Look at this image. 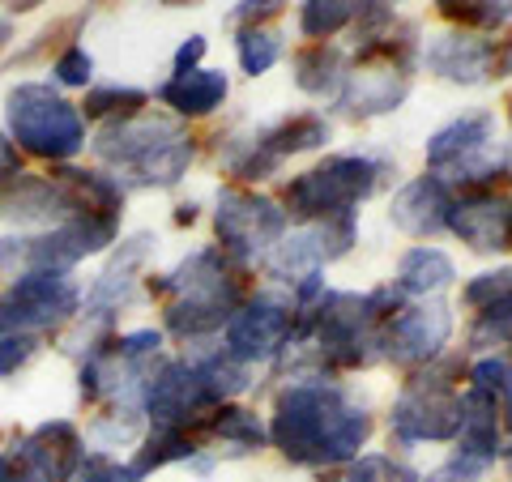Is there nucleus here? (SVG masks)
<instances>
[{"label":"nucleus","mask_w":512,"mask_h":482,"mask_svg":"<svg viewBox=\"0 0 512 482\" xmlns=\"http://www.w3.org/2000/svg\"><path fill=\"white\" fill-rule=\"evenodd\" d=\"M141 295L158 303L163 329L175 342H214L248 299V269L235 265L218 244L192 248L163 273H146Z\"/></svg>","instance_id":"obj_1"},{"label":"nucleus","mask_w":512,"mask_h":482,"mask_svg":"<svg viewBox=\"0 0 512 482\" xmlns=\"http://www.w3.org/2000/svg\"><path fill=\"white\" fill-rule=\"evenodd\" d=\"M372 436V414L350 401L333 380H295L278 393L269 440L295 465H342L355 461Z\"/></svg>","instance_id":"obj_2"},{"label":"nucleus","mask_w":512,"mask_h":482,"mask_svg":"<svg viewBox=\"0 0 512 482\" xmlns=\"http://www.w3.org/2000/svg\"><path fill=\"white\" fill-rule=\"evenodd\" d=\"M86 158L128 192H171L197 163V137L167 111H141L133 120L90 128Z\"/></svg>","instance_id":"obj_3"},{"label":"nucleus","mask_w":512,"mask_h":482,"mask_svg":"<svg viewBox=\"0 0 512 482\" xmlns=\"http://www.w3.org/2000/svg\"><path fill=\"white\" fill-rule=\"evenodd\" d=\"M0 124L30 167H60L86 158L90 124L73 94L56 90L47 77H18L0 94Z\"/></svg>","instance_id":"obj_4"},{"label":"nucleus","mask_w":512,"mask_h":482,"mask_svg":"<svg viewBox=\"0 0 512 482\" xmlns=\"http://www.w3.org/2000/svg\"><path fill=\"white\" fill-rule=\"evenodd\" d=\"M389 171L384 163L367 154H333L320 167L295 175L282 188L286 218L299 222H325V218H346L380 188V175Z\"/></svg>","instance_id":"obj_5"},{"label":"nucleus","mask_w":512,"mask_h":482,"mask_svg":"<svg viewBox=\"0 0 512 482\" xmlns=\"http://www.w3.org/2000/svg\"><path fill=\"white\" fill-rule=\"evenodd\" d=\"M158 252V235L154 231H133V235H120L116 248L107 252L103 269L82 286V316L77 325L86 329H120V316L133 308L141 295V282L150 273V261Z\"/></svg>","instance_id":"obj_6"},{"label":"nucleus","mask_w":512,"mask_h":482,"mask_svg":"<svg viewBox=\"0 0 512 482\" xmlns=\"http://www.w3.org/2000/svg\"><path fill=\"white\" fill-rule=\"evenodd\" d=\"M286 210L265 197V192H252L244 184H222L218 201H214V235L218 248L231 256L235 265H256L265 261L274 244L286 235Z\"/></svg>","instance_id":"obj_7"},{"label":"nucleus","mask_w":512,"mask_h":482,"mask_svg":"<svg viewBox=\"0 0 512 482\" xmlns=\"http://www.w3.org/2000/svg\"><path fill=\"white\" fill-rule=\"evenodd\" d=\"M73 214H86L69 163L60 167H26L0 188V227L5 231H52Z\"/></svg>","instance_id":"obj_8"},{"label":"nucleus","mask_w":512,"mask_h":482,"mask_svg":"<svg viewBox=\"0 0 512 482\" xmlns=\"http://www.w3.org/2000/svg\"><path fill=\"white\" fill-rule=\"evenodd\" d=\"M457 367H423L406 380L402 397L393 401V436L397 444H423V440H457L461 431V393H457Z\"/></svg>","instance_id":"obj_9"},{"label":"nucleus","mask_w":512,"mask_h":482,"mask_svg":"<svg viewBox=\"0 0 512 482\" xmlns=\"http://www.w3.org/2000/svg\"><path fill=\"white\" fill-rule=\"evenodd\" d=\"M214 406H222V401L210 393L201 367L192 363L188 355H167L163 363L154 367L146 393H141V414H146L150 427H184V431H192Z\"/></svg>","instance_id":"obj_10"},{"label":"nucleus","mask_w":512,"mask_h":482,"mask_svg":"<svg viewBox=\"0 0 512 482\" xmlns=\"http://www.w3.org/2000/svg\"><path fill=\"white\" fill-rule=\"evenodd\" d=\"M13 482H69L86 453V431L73 419H43L9 431Z\"/></svg>","instance_id":"obj_11"},{"label":"nucleus","mask_w":512,"mask_h":482,"mask_svg":"<svg viewBox=\"0 0 512 482\" xmlns=\"http://www.w3.org/2000/svg\"><path fill=\"white\" fill-rule=\"evenodd\" d=\"M295 320H299V312H295L291 299L261 291V295L244 299V308L227 320V329L218 333V342L231 359L256 367V363H269V359L282 355V346L291 342V333H295Z\"/></svg>","instance_id":"obj_12"},{"label":"nucleus","mask_w":512,"mask_h":482,"mask_svg":"<svg viewBox=\"0 0 512 482\" xmlns=\"http://www.w3.org/2000/svg\"><path fill=\"white\" fill-rule=\"evenodd\" d=\"M359 239V222L355 214L346 218H325V222H303L295 235H282L274 252L265 256L269 278L282 286H295L308 273H320L325 265H333L338 256L350 252V244Z\"/></svg>","instance_id":"obj_13"},{"label":"nucleus","mask_w":512,"mask_h":482,"mask_svg":"<svg viewBox=\"0 0 512 482\" xmlns=\"http://www.w3.org/2000/svg\"><path fill=\"white\" fill-rule=\"evenodd\" d=\"M448 337H453V312H448V303H436V299L410 303V308H397L389 316V325H384V359L427 367L448 346Z\"/></svg>","instance_id":"obj_14"},{"label":"nucleus","mask_w":512,"mask_h":482,"mask_svg":"<svg viewBox=\"0 0 512 482\" xmlns=\"http://www.w3.org/2000/svg\"><path fill=\"white\" fill-rule=\"evenodd\" d=\"M448 231L474 252H508L512 248V197L491 188H474L470 197L453 201Z\"/></svg>","instance_id":"obj_15"},{"label":"nucleus","mask_w":512,"mask_h":482,"mask_svg":"<svg viewBox=\"0 0 512 482\" xmlns=\"http://www.w3.org/2000/svg\"><path fill=\"white\" fill-rule=\"evenodd\" d=\"M495 52H500L495 39H483L474 30H448V35L431 39L423 47V60H427V73H436L440 82L483 86L495 77Z\"/></svg>","instance_id":"obj_16"},{"label":"nucleus","mask_w":512,"mask_h":482,"mask_svg":"<svg viewBox=\"0 0 512 482\" xmlns=\"http://www.w3.org/2000/svg\"><path fill=\"white\" fill-rule=\"evenodd\" d=\"M406 94H410V69H397V64H359L355 73H346V82L338 90V111L346 120H376L402 107Z\"/></svg>","instance_id":"obj_17"},{"label":"nucleus","mask_w":512,"mask_h":482,"mask_svg":"<svg viewBox=\"0 0 512 482\" xmlns=\"http://www.w3.org/2000/svg\"><path fill=\"white\" fill-rule=\"evenodd\" d=\"M448 210H453V188L444 175H419L402 184V192L389 201V222L410 239H431L448 231Z\"/></svg>","instance_id":"obj_18"},{"label":"nucleus","mask_w":512,"mask_h":482,"mask_svg":"<svg viewBox=\"0 0 512 482\" xmlns=\"http://www.w3.org/2000/svg\"><path fill=\"white\" fill-rule=\"evenodd\" d=\"M150 94H154V103H163L167 116H175L180 124H188V120H210L214 111L227 103L231 77L222 73V69L201 64V69H188V73H171L167 82H158Z\"/></svg>","instance_id":"obj_19"},{"label":"nucleus","mask_w":512,"mask_h":482,"mask_svg":"<svg viewBox=\"0 0 512 482\" xmlns=\"http://www.w3.org/2000/svg\"><path fill=\"white\" fill-rule=\"evenodd\" d=\"M192 436H197L205 448L222 444L227 457H248V453H261L269 444V427L261 423L256 410L239 406V401H222V406H214L197 427H192ZM222 448H218V457H222Z\"/></svg>","instance_id":"obj_20"},{"label":"nucleus","mask_w":512,"mask_h":482,"mask_svg":"<svg viewBox=\"0 0 512 482\" xmlns=\"http://www.w3.org/2000/svg\"><path fill=\"white\" fill-rule=\"evenodd\" d=\"M487 141H495V116L491 111H470V116L444 124L440 133L427 141V167L436 175H444L457 163H466L470 154H478Z\"/></svg>","instance_id":"obj_21"},{"label":"nucleus","mask_w":512,"mask_h":482,"mask_svg":"<svg viewBox=\"0 0 512 482\" xmlns=\"http://www.w3.org/2000/svg\"><path fill=\"white\" fill-rule=\"evenodd\" d=\"M150 103H154V94L146 86L120 82V77H111V82H99V77H94V86L82 90V99H77V107H82L90 128L133 120V116H141V111H150Z\"/></svg>","instance_id":"obj_22"},{"label":"nucleus","mask_w":512,"mask_h":482,"mask_svg":"<svg viewBox=\"0 0 512 482\" xmlns=\"http://www.w3.org/2000/svg\"><path fill=\"white\" fill-rule=\"evenodd\" d=\"M205 453V444L192 436V431L184 427H150L146 436H141V444L128 453V465L141 474V478H150L158 470H167V465H192Z\"/></svg>","instance_id":"obj_23"},{"label":"nucleus","mask_w":512,"mask_h":482,"mask_svg":"<svg viewBox=\"0 0 512 482\" xmlns=\"http://www.w3.org/2000/svg\"><path fill=\"white\" fill-rule=\"evenodd\" d=\"M86 431V448H99V453H116L120 457V448H133L141 444V436L150 431L146 423V414H141V406H99L90 414V423L82 427Z\"/></svg>","instance_id":"obj_24"},{"label":"nucleus","mask_w":512,"mask_h":482,"mask_svg":"<svg viewBox=\"0 0 512 482\" xmlns=\"http://www.w3.org/2000/svg\"><path fill=\"white\" fill-rule=\"evenodd\" d=\"M329 120L320 116V111H299V116H282L274 124L256 128V141L278 158V163H286L291 154H303V150H316L329 141Z\"/></svg>","instance_id":"obj_25"},{"label":"nucleus","mask_w":512,"mask_h":482,"mask_svg":"<svg viewBox=\"0 0 512 482\" xmlns=\"http://www.w3.org/2000/svg\"><path fill=\"white\" fill-rule=\"evenodd\" d=\"M453 278H457V269H453V261H448V252L431 248V244H419V248H410L402 261H397V282L393 286L402 295L427 299V295L444 291Z\"/></svg>","instance_id":"obj_26"},{"label":"nucleus","mask_w":512,"mask_h":482,"mask_svg":"<svg viewBox=\"0 0 512 482\" xmlns=\"http://www.w3.org/2000/svg\"><path fill=\"white\" fill-rule=\"evenodd\" d=\"M346 82V56L333 43H312L295 56V86L312 99H338Z\"/></svg>","instance_id":"obj_27"},{"label":"nucleus","mask_w":512,"mask_h":482,"mask_svg":"<svg viewBox=\"0 0 512 482\" xmlns=\"http://www.w3.org/2000/svg\"><path fill=\"white\" fill-rule=\"evenodd\" d=\"M363 9H367V0H303L299 5V35L329 43L338 30L355 26L363 18Z\"/></svg>","instance_id":"obj_28"},{"label":"nucleus","mask_w":512,"mask_h":482,"mask_svg":"<svg viewBox=\"0 0 512 482\" xmlns=\"http://www.w3.org/2000/svg\"><path fill=\"white\" fill-rule=\"evenodd\" d=\"M47 82H52L56 90L64 94H82L94 86V56H90V47L77 39L69 47H60V52L47 60Z\"/></svg>","instance_id":"obj_29"},{"label":"nucleus","mask_w":512,"mask_h":482,"mask_svg":"<svg viewBox=\"0 0 512 482\" xmlns=\"http://www.w3.org/2000/svg\"><path fill=\"white\" fill-rule=\"evenodd\" d=\"M235 56H239V69H244L248 77H265L282 60V35H274L269 26L239 30L235 35Z\"/></svg>","instance_id":"obj_30"},{"label":"nucleus","mask_w":512,"mask_h":482,"mask_svg":"<svg viewBox=\"0 0 512 482\" xmlns=\"http://www.w3.org/2000/svg\"><path fill=\"white\" fill-rule=\"evenodd\" d=\"M43 350H47V337L39 333H0V384L18 380Z\"/></svg>","instance_id":"obj_31"},{"label":"nucleus","mask_w":512,"mask_h":482,"mask_svg":"<svg viewBox=\"0 0 512 482\" xmlns=\"http://www.w3.org/2000/svg\"><path fill=\"white\" fill-rule=\"evenodd\" d=\"M69 482H146V478H141L133 465H128V457L99 453V448H86Z\"/></svg>","instance_id":"obj_32"},{"label":"nucleus","mask_w":512,"mask_h":482,"mask_svg":"<svg viewBox=\"0 0 512 482\" xmlns=\"http://www.w3.org/2000/svg\"><path fill=\"white\" fill-rule=\"evenodd\" d=\"M470 346L474 350H483V346H512V295L478 312L474 329H470Z\"/></svg>","instance_id":"obj_33"},{"label":"nucleus","mask_w":512,"mask_h":482,"mask_svg":"<svg viewBox=\"0 0 512 482\" xmlns=\"http://www.w3.org/2000/svg\"><path fill=\"white\" fill-rule=\"evenodd\" d=\"M512 295V269H495V273H478V278L461 291V303L474 312H483L491 308V303H500Z\"/></svg>","instance_id":"obj_34"},{"label":"nucleus","mask_w":512,"mask_h":482,"mask_svg":"<svg viewBox=\"0 0 512 482\" xmlns=\"http://www.w3.org/2000/svg\"><path fill=\"white\" fill-rule=\"evenodd\" d=\"M350 482H419V474H414L406 461L372 453V457H359L350 465Z\"/></svg>","instance_id":"obj_35"},{"label":"nucleus","mask_w":512,"mask_h":482,"mask_svg":"<svg viewBox=\"0 0 512 482\" xmlns=\"http://www.w3.org/2000/svg\"><path fill=\"white\" fill-rule=\"evenodd\" d=\"M286 5H291V0H239V5L227 13V22L235 30H261L265 22L282 18Z\"/></svg>","instance_id":"obj_36"},{"label":"nucleus","mask_w":512,"mask_h":482,"mask_svg":"<svg viewBox=\"0 0 512 482\" xmlns=\"http://www.w3.org/2000/svg\"><path fill=\"white\" fill-rule=\"evenodd\" d=\"M205 52H210V39L205 35H188L171 56V73H188V69H201L205 64Z\"/></svg>","instance_id":"obj_37"},{"label":"nucleus","mask_w":512,"mask_h":482,"mask_svg":"<svg viewBox=\"0 0 512 482\" xmlns=\"http://www.w3.org/2000/svg\"><path fill=\"white\" fill-rule=\"evenodd\" d=\"M478 478H483V465L466 461V457H453L448 465H440L436 474H427V478H419V482H478Z\"/></svg>","instance_id":"obj_38"},{"label":"nucleus","mask_w":512,"mask_h":482,"mask_svg":"<svg viewBox=\"0 0 512 482\" xmlns=\"http://www.w3.org/2000/svg\"><path fill=\"white\" fill-rule=\"evenodd\" d=\"M26 167H30V163L22 158V150L13 146V137L5 133V124H0V188H5V184L13 180V175H22Z\"/></svg>","instance_id":"obj_39"},{"label":"nucleus","mask_w":512,"mask_h":482,"mask_svg":"<svg viewBox=\"0 0 512 482\" xmlns=\"http://www.w3.org/2000/svg\"><path fill=\"white\" fill-rule=\"evenodd\" d=\"M197 218H201V205L197 201H180V205H175V214H171V222H175V227H197Z\"/></svg>","instance_id":"obj_40"},{"label":"nucleus","mask_w":512,"mask_h":482,"mask_svg":"<svg viewBox=\"0 0 512 482\" xmlns=\"http://www.w3.org/2000/svg\"><path fill=\"white\" fill-rule=\"evenodd\" d=\"M43 5H52V0H9V5H5V13H9L13 22H18V18H26V13L43 9Z\"/></svg>","instance_id":"obj_41"},{"label":"nucleus","mask_w":512,"mask_h":482,"mask_svg":"<svg viewBox=\"0 0 512 482\" xmlns=\"http://www.w3.org/2000/svg\"><path fill=\"white\" fill-rule=\"evenodd\" d=\"M13 43H18V22H13L9 13H0V56H5Z\"/></svg>","instance_id":"obj_42"},{"label":"nucleus","mask_w":512,"mask_h":482,"mask_svg":"<svg viewBox=\"0 0 512 482\" xmlns=\"http://www.w3.org/2000/svg\"><path fill=\"white\" fill-rule=\"evenodd\" d=\"M13 431V427H9ZM9 431H0V482H13V453H9Z\"/></svg>","instance_id":"obj_43"},{"label":"nucleus","mask_w":512,"mask_h":482,"mask_svg":"<svg viewBox=\"0 0 512 482\" xmlns=\"http://www.w3.org/2000/svg\"><path fill=\"white\" fill-rule=\"evenodd\" d=\"M154 5H163V9H192L197 0H154Z\"/></svg>","instance_id":"obj_44"},{"label":"nucleus","mask_w":512,"mask_h":482,"mask_svg":"<svg viewBox=\"0 0 512 482\" xmlns=\"http://www.w3.org/2000/svg\"><path fill=\"white\" fill-rule=\"evenodd\" d=\"M0 5H9V0H0Z\"/></svg>","instance_id":"obj_45"}]
</instances>
